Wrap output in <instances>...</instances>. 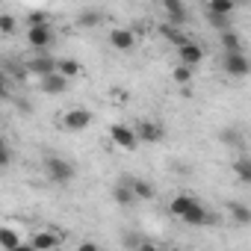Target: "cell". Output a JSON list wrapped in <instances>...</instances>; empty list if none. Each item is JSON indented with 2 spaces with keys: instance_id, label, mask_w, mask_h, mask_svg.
<instances>
[{
  "instance_id": "1",
  "label": "cell",
  "mask_w": 251,
  "mask_h": 251,
  "mask_svg": "<svg viewBox=\"0 0 251 251\" xmlns=\"http://www.w3.org/2000/svg\"><path fill=\"white\" fill-rule=\"evenodd\" d=\"M169 213L175 216V219H180L183 225H192V227H204V225H216V216L195 198V195H189V192H180V195H175L172 198V204H169Z\"/></svg>"
},
{
  "instance_id": "2",
  "label": "cell",
  "mask_w": 251,
  "mask_h": 251,
  "mask_svg": "<svg viewBox=\"0 0 251 251\" xmlns=\"http://www.w3.org/2000/svg\"><path fill=\"white\" fill-rule=\"evenodd\" d=\"M45 175H48V180H53V183H59V186H65V183H71L74 180V175H77V169H74V163L71 160H65V157H48L45 160Z\"/></svg>"
},
{
  "instance_id": "3",
  "label": "cell",
  "mask_w": 251,
  "mask_h": 251,
  "mask_svg": "<svg viewBox=\"0 0 251 251\" xmlns=\"http://www.w3.org/2000/svg\"><path fill=\"white\" fill-rule=\"evenodd\" d=\"M92 112L86 109V106H71L65 115H62V130H68V133H77V130H86L89 124H92Z\"/></svg>"
},
{
  "instance_id": "4",
  "label": "cell",
  "mask_w": 251,
  "mask_h": 251,
  "mask_svg": "<svg viewBox=\"0 0 251 251\" xmlns=\"http://www.w3.org/2000/svg\"><path fill=\"white\" fill-rule=\"evenodd\" d=\"M109 139H112L121 151H136V145H139L136 127H127V124H112V127H109Z\"/></svg>"
},
{
  "instance_id": "5",
  "label": "cell",
  "mask_w": 251,
  "mask_h": 251,
  "mask_svg": "<svg viewBox=\"0 0 251 251\" xmlns=\"http://www.w3.org/2000/svg\"><path fill=\"white\" fill-rule=\"evenodd\" d=\"M136 136H139V142H145V145H157V142H163L166 127H163L160 121H154V118H142V121L136 124Z\"/></svg>"
},
{
  "instance_id": "6",
  "label": "cell",
  "mask_w": 251,
  "mask_h": 251,
  "mask_svg": "<svg viewBox=\"0 0 251 251\" xmlns=\"http://www.w3.org/2000/svg\"><path fill=\"white\" fill-rule=\"evenodd\" d=\"M56 65H59V59H53L50 53H36V56H30V59H27V71H30V74H36L39 80H45V77L56 74Z\"/></svg>"
},
{
  "instance_id": "7",
  "label": "cell",
  "mask_w": 251,
  "mask_h": 251,
  "mask_svg": "<svg viewBox=\"0 0 251 251\" xmlns=\"http://www.w3.org/2000/svg\"><path fill=\"white\" fill-rule=\"evenodd\" d=\"M53 30H50V24H45V27H27V45L30 48H36L39 53H48V48L53 45Z\"/></svg>"
},
{
  "instance_id": "8",
  "label": "cell",
  "mask_w": 251,
  "mask_h": 251,
  "mask_svg": "<svg viewBox=\"0 0 251 251\" xmlns=\"http://www.w3.org/2000/svg\"><path fill=\"white\" fill-rule=\"evenodd\" d=\"M222 65H225V74L227 77H248L251 74V59L245 53H225L222 56Z\"/></svg>"
},
{
  "instance_id": "9",
  "label": "cell",
  "mask_w": 251,
  "mask_h": 251,
  "mask_svg": "<svg viewBox=\"0 0 251 251\" xmlns=\"http://www.w3.org/2000/svg\"><path fill=\"white\" fill-rule=\"evenodd\" d=\"M177 59H180V65H189V68H195V65H201V62H204V48H201L198 42L186 39V42L177 48Z\"/></svg>"
},
{
  "instance_id": "10",
  "label": "cell",
  "mask_w": 251,
  "mask_h": 251,
  "mask_svg": "<svg viewBox=\"0 0 251 251\" xmlns=\"http://www.w3.org/2000/svg\"><path fill=\"white\" fill-rule=\"evenodd\" d=\"M109 45L121 53H130L136 48V33L127 27H115V30H109Z\"/></svg>"
},
{
  "instance_id": "11",
  "label": "cell",
  "mask_w": 251,
  "mask_h": 251,
  "mask_svg": "<svg viewBox=\"0 0 251 251\" xmlns=\"http://www.w3.org/2000/svg\"><path fill=\"white\" fill-rule=\"evenodd\" d=\"M59 239L62 236H56L53 230H36V233H30V245L36 251H53L59 245Z\"/></svg>"
},
{
  "instance_id": "12",
  "label": "cell",
  "mask_w": 251,
  "mask_h": 251,
  "mask_svg": "<svg viewBox=\"0 0 251 251\" xmlns=\"http://www.w3.org/2000/svg\"><path fill=\"white\" fill-rule=\"evenodd\" d=\"M163 9L169 15V24H175V27L186 24V18H189V9L180 3V0H163Z\"/></svg>"
},
{
  "instance_id": "13",
  "label": "cell",
  "mask_w": 251,
  "mask_h": 251,
  "mask_svg": "<svg viewBox=\"0 0 251 251\" xmlns=\"http://www.w3.org/2000/svg\"><path fill=\"white\" fill-rule=\"evenodd\" d=\"M42 92H45V95H53V98H56V95H65V92H68V77H62L59 71L50 74V77H45V80H42Z\"/></svg>"
},
{
  "instance_id": "14",
  "label": "cell",
  "mask_w": 251,
  "mask_h": 251,
  "mask_svg": "<svg viewBox=\"0 0 251 251\" xmlns=\"http://www.w3.org/2000/svg\"><path fill=\"white\" fill-rule=\"evenodd\" d=\"M130 183V189H133V195H136V201H154L157 198V186L151 183V180H142V177H133V180H127Z\"/></svg>"
},
{
  "instance_id": "15",
  "label": "cell",
  "mask_w": 251,
  "mask_h": 251,
  "mask_svg": "<svg viewBox=\"0 0 251 251\" xmlns=\"http://www.w3.org/2000/svg\"><path fill=\"white\" fill-rule=\"evenodd\" d=\"M112 201H115L118 207H133V204H136V195H133V189H130L127 180L112 186Z\"/></svg>"
},
{
  "instance_id": "16",
  "label": "cell",
  "mask_w": 251,
  "mask_h": 251,
  "mask_svg": "<svg viewBox=\"0 0 251 251\" xmlns=\"http://www.w3.org/2000/svg\"><path fill=\"white\" fill-rule=\"evenodd\" d=\"M219 45L225 48V53H245V50H242V36H239L236 30L219 33Z\"/></svg>"
},
{
  "instance_id": "17",
  "label": "cell",
  "mask_w": 251,
  "mask_h": 251,
  "mask_svg": "<svg viewBox=\"0 0 251 251\" xmlns=\"http://www.w3.org/2000/svg\"><path fill=\"white\" fill-rule=\"evenodd\" d=\"M0 245H3V251H15L18 245H24V236L15 227L3 225V227H0Z\"/></svg>"
},
{
  "instance_id": "18",
  "label": "cell",
  "mask_w": 251,
  "mask_h": 251,
  "mask_svg": "<svg viewBox=\"0 0 251 251\" xmlns=\"http://www.w3.org/2000/svg\"><path fill=\"white\" fill-rule=\"evenodd\" d=\"M227 213H230V219L236 222V225H251V207L248 204H242V201H230L227 204Z\"/></svg>"
},
{
  "instance_id": "19",
  "label": "cell",
  "mask_w": 251,
  "mask_h": 251,
  "mask_svg": "<svg viewBox=\"0 0 251 251\" xmlns=\"http://www.w3.org/2000/svg\"><path fill=\"white\" fill-rule=\"evenodd\" d=\"M230 169H233V175H236L242 183L251 186V157H236V160L230 163Z\"/></svg>"
},
{
  "instance_id": "20",
  "label": "cell",
  "mask_w": 251,
  "mask_h": 251,
  "mask_svg": "<svg viewBox=\"0 0 251 251\" xmlns=\"http://www.w3.org/2000/svg\"><path fill=\"white\" fill-rule=\"evenodd\" d=\"M233 9H236V3H230V0H210V3L204 6V12H210V15H225V18H230Z\"/></svg>"
},
{
  "instance_id": "21",
  "label": "cell",
  "mask_w": 251,
  "mask_h": 251,
  "mask_svg": "<svg viewBox=\"0 0 251 251\" xmlns=\"http://www.w3.org/2000/svg\"><path fill=\"white\" fill-rule=\"evenodd\" d=\"M103 18V12L100 9H95V6H86V9H80V15H77V24L80 27H98V21Z\"/></svg>"
},
{
  "instance_id": "22",
  "label": "cell",
  "mask_w": 251,
  "mask_h": 251,
  "mask_svg": "<svg viewBox=\"0 0 251 251\" xmlns=\"http://www.w3.org/2000/svg\"><path fill=\"white\" fill-rule=\"evenodd\" d=\"M157 30H160V36H163V39H169V42H172L175 48H180V45L186 42V36H183V33H180V30H177L175 24H169V21H166V24H160Z\"/></svg>"
},
{
  "instance_id": "23",
  "label": "cell",
  "mask_w": 251,
  "mask_h": 251,
  "mask_svg": "<svg viewBox=\"0 0 251 251\" xmlns=\"http://www.w3.org/2000/svg\"><path fill=\"white\" fill-rule=\"evenodd\" d=\"M192 77H195V68H189V65H175V71H172V80L175 83H180V86H192Z\"/></svg>"
},
{
  "instance_id": "24",
  "label": "cell",
  "mask_w": 251,
  "mask_h": 251,
  "mask_svg": "<svg viewBox=\"0 0 251 251\" xmlns=\"http://www.w3.org/2000/svg\"><path fill=\"white\" fill-rule=\"evenodd\" d=\"M56 71H59L62 77H68V80H71V77H77V74L83 71V65H80L77 59H68V56H65V59H59V65H56Z\"/></svg>"
},
{
  "instance_id": "25",
  "label": "cell",
  "mask_w": 251,
  "mask_h": 251,
  "mask_svg": "<svg viewBox=\"0 0 251 251\" xmlns=\"http://www.w3.org/2000/svg\"><path fill=\"white\" fill-rule=\"evenodd\" d=\"M239 139H242V133H239L236 127H225V130H219V142H222V145H227V148L239 145Z\"/></svg>"
},
{
  "instance_id": "26",
  "label": "cell",
  "mask_w": 251,
  "mask_h": 251,
  "mask_svg": "<svg viewBox=\"0 0 251 251\" xmlns=\"http://www.w3.org/2000/svg\"><path fill=\"white\" fill-rule=\"evenodd\" d=\"M15 15H9V12H0V33H3V36H12L15 33Z\"/></svg>"
},
{
  "instance_id": "27",
  "label": "cell",
  "mask_w": 251,
  "mask_h": 251,
  "mask_svg": "<svg viewBox=\"0 0 251 251\" xmlns=\"http://www.w3.org/2000/svg\"><path fill=\"white\" fill-rule=\"evenodd\" d=\"M207 21H210V27H216L219 33L233 30V27H230V18H225V15H210V12H207Z\"/></svg>"
},
{
  "instance_id": "28",
  "label": "cell",
  "mask_w": 251,
  "mask_h": 251,
  "mask_svg": "<svg viewBox=\"0 0 251 251\" xmlns=\"http://www.w3.org/2000/svg\"><path fill=\"white\" fill-rule=\"evenodd\" d=\"M27 24L30 27H45L48 24V12H30L27 15Z\"/></svg>"
},
{
  "instance_id": "29",
  "label": "cell",
  "mask_w": 251,
  "mask_h": 251,
  "mask_svg": "<svg viewBox=\"0 0 251 251\" xmlns=\"http://www.w3.org/2000/svg\"><path fill=\"white\" fill-rule=\"evenodd\" d=\"M145 239H139L136 233H124V248H133V251H139V245H142Z\"/></svg>"
},
{
  "instance_id": "30",
  "label": "cell",
  "mask_w": 251,
  "mask_h": 251,
  "mask_svg": "<svg viewBox=\"0 0 251 251\" xmlns=\"http://www.w3.org/2000/svg\"><path fill=\"white\" fill-rule=\"evenodd\" d=\"M0 166H3V169H6V166H12V151H9V145H6V142H3V151H0Z\"/></svg>"
},
{
  "instance_id": "31",
  "label": "cell",
  "mask_w": 251,
  "mask_h": 251,
  "mask_svg": "<svg viewBox=\"0 0 251 251\" xmlns=\"http://www.w3.org/2000/svg\"><path fill=\"white\" fill-rule=\"evenodd\" d=\"M77 251H100V245H98V242H92V239H86V242H80V245H77Z\"/></svg>"
},
{
  "instance_id": "32",
  "label": "cell",
  "mask_w": 251,
  "mask_h": 251,
  "mask_svg": "<svg viewBox=\"0 0 251 251\" xmlns=\"http://www.w3.org/2000/svg\"><path fill=\"white\" fill-rule=\"evenodd\" d=\"M139 251H160V248H157V245H154V242H148V239H145V242H142V245H139Z\"/></svg>"
},
{
  "instance_id": "33",
  "label": "cell",
  "mask_w": 251,
  "mask_h": 251,
  "mask_svg": "<svg viewBox=\"0 0 251 251\" xmlns=\"http://www.w3.org/2000/svg\"><path fill=\"white\" fill-rule=\"evenodd\" d=\"M180 98H192V86H180Z\"/></svg>"
},
{
  "instance_id": "34",
  "label": "cell",
  "mask_w": 251,
  "mask_h": 251,
  "mask_svg": "<svg viewBox=\"0 0 251 251\" xmlns=\"http://www.w3.org/2000/svg\"><path fill=\"white\" fill-rule=\"evenodd\" d=\"M15 251H36V248H33V245H30V242H24V245H18V248H15Z\"/></svg>"
},
{
  "instance_id": "35",
  "label": "cell",
  "mask_w": 251,
  "mask_h": 251,
  "mask_svg": "<svg viewBox=\"0 0 251 251\" xmlns=\"http://www.w3.org/2000/svg\"><path fill=\"white\" fill-rule=\"evenodd\" d=\"M160 251H175V248H160Z\"/></svg>"
}]
</instances>
